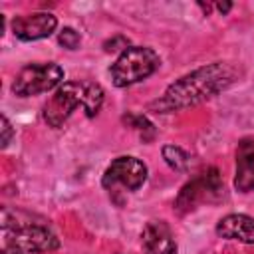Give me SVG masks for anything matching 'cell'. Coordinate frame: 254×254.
<instances>
[{
	"instance_id": "cell-1",
	"label": "cell",
	"mask_w": 254,
	"mask_h": 254,
	"mask_svg": "<svg viewBox=\"0 0 254 254\" xmlns=\"http://www.w3.org/2000/svg\"><path fill=\"white\" fill-rule=\"evenodd\" d=\"M236 77V71L232 65L224 62H214L208 65H202L175 83H171L165 93L155 99L149 109L157 113H171V111H181L187 107H192L196 103H202L222 89H226Z\"/></svg>"
},
{
	"instance_id": "cell-2",
	"label": "cell",
	"mask_w": 254,
	"mask_h": 254,
	"mask_svg": "<svg viewBox=\"0 0 254 254\" xmlns=\"http://www.w3.org/2000/svg\"><path fill=\"white\" fill-rule=\"evenodd\" d=\"M103 103V89L95 81L77 79V81H65L62 83L54 95L44 105V119L50 127L58 129L62 127L69 115L81 107L87 117L97 115Z\"/></svg>"
},
{
	"instance_id": "cell-3",
	"label": "cell",
	"mask_w": 254,
	"mask_h": 254,
	"mask_svg": "<svg viewBox=\"0 0 254 254\" xmlns=\"http://www.w3.org/2000/svg\"><path fill=\"white\" fill-rule=\"evenodd\" d=\"M161 65V58L153 48L129 46L111 65V81L117 87H127L147 79Z\"/></svg>"
},
{
	"instance_id": "cell-4",
	"label": "cell",
	"mask_w": 254,
	"mask_h": 254,
	"mask_svg": "<svg viewBox=\"0 0 254 254\" xmlns=\"http://www.w3.org/2000/svg\"><path fill=\"white\" fill-rule=\"evenodd\" d=\"M64 81V69L54 64H28L24 65L14 81H12V91L18 97H30V95H40Z\"/></svg>"
},
{
	"instance_id": "cell-5",
	"label": "cell",
	"mask_w": 254,
	"mask_h": 254,
	"mask_svg": "<svg viewBox=\"0 0 254 254\" xmlns=\"http://www.w3.org/2000/svg\"><path fill=\"white\" fill-rule=\"evenodd\" d=\"M6 242L26 254H48L60 248L58 236L42 224H20L14 230H4Z\"/></svg>"
},
{
	"instance_id": "cell-6",
	"label": "cell",
	"mask_w": 254,
	"mask_h": 254,
	"mask_svg": "<svg viewBox=\"0 0 254 254\" xmlns=\"http://www.w3.org/2000/svg\"><path fill=\"white\" fill-rule=\"evenodd\" d=\"M222 190L224 189H222L220 175L214 167H210L181 189V192L175 200V206H177V210L187 212V210H192L196 204H200L204 200L218 198L222 194Z\"/></svg>"
},
{
	"instance_id": "cell-7",
	"label": "cell",
	"mask_w": 254,
	"mask_h": 254,
	"mask_svg": "<svg viewBox=\"0 0 254 254\" xmlns=\"http://www.w3.org/2000/svg\"><path fill=\"white\" fill-rule=\"evenodd\" d=\"M147 181V165L135 157H117L103 173L101 185L113 189L121 185L127 190H139Z\"/></svg>"
},
{
	"instance_id": "cell-8",
	"label": "cell",
	"mask_w": 254,
	"mask_h": 254,
	"mask_svg": "<svg viewBox=\"0 0 254 254\" xmlns=\"http://www.w3.org/2000/svg\"><path fill=\"white\" fill-rule=\"evenodd\" d=\"M58 26V20L50 12H36V14H26V16H16L12 20V32L18 40L24 42H34L48 38Z\"/></svg>"
},
{
	"instance_id": "cell-9",
	"label": "cell",
	"mask_w": 254,
	"mask_h": 254,
	"mask_svg": "<svg viewBox=\"0 0 254 254\" xmlns=\"http://www.w3.org/2000/svg\"><path fill=\"white\" fill-rule=\"evenodd\" d=\"M143 254H177V242L167 222L151 220L141 232Z\"/></svg>"
},
{
	"instance_id": "cell-10",
	"label": "cell",
	"mask_w": 254,
	"mask_h": 254,
	"mask_svg": "<svg viewBox=\"0 0 254 254\" xmlns=\"http://www.w3.org/2000/svg\"><path fill=\"white\" fill-rule=\"evenodd\" d=\"M234 187L240 192H252L254 190V135L244 137L238 143Z\"/></svg>"
},
{
	"instance_id": "cell-11",
	"label": "cell",
	"mask_w": 254,
	"mask_h": 254,
	"mask_svg": "<svg viewBox=\"0 0 254 254\" xmlns=\"http://www.w3.org/2000/svg\"><path fill=\"white\" fill-rule=\"evenodd\" d=\"M216 234L228 240L254 244V218L248 214H226L218 220Z\"/></svg>"
},
{
	"instance_id": "cell-12",
	"label": "cell",
	"mask_w": 254,
	"mask_h": 254,
	"mask_svg": "<svg viewBox=\"0 0 254 254\" xmlns=\"http://www.w3.org/2000/svg\"><path fill=\"white\" fill-rule=\"evenodd\" d=\"M163 159L173 171H179V173L187 171V167H189V155L177 145H165L163 147Z\"/></svg>"
},
{
	"instance_id": "cell-13",
	"label": "cell",
	"mask_w": 254,
	"mask_h": 254,
	"mask_svg": "<svg viewBox=\"0 0 254 254\" xmlns=\"http://www.w3.org/2000/svg\"><path fill=\"white\" fill-rule=\"evenodd\" d=\"M58 42H60L64 48H67V50H75V48L79 46V42H81V36H79L73 28H64V30L58 34Z\"/></svg>"
},
{
	"instance_id": "cell-14",
	"label": "cell",
	"mask_w": 254,
	"mask_h": 254,
	"mask_svg": "<svg viewBox=\"0 0 254 254\" xmlns=\"http://www.w3.org/2000/svg\"><path fill=\"white\" fill-rule=\"evenodd\" d=\"M125 121H129L131 127H135L137 131H141V135H143V131H147V129L153 131V123H151L147 117H143V115H127Z\"/></svg>"
},
{
	"instance_id": "cell-15",
	"label": "cell",
	"mask_w": 254,
	"mask_h": 254,
	"mask_svg": "<svg viewBox=\"0 0 254 254\" xmlns=\"http://www.w3.org/2000/svg\"><path fill=\"white\" fill-rule=\"evenodd\" d=\"M0 129H2V137H0V145H2V149H6L8 145H10V141H12V135H14V129H12V125H10V121H8V117L6 115H2L0 117Z\"/></svg>"
},
{
	"instance_id": "cell-16",
	"label": "cell",
	"mask_w": 254,
	"mask_h": 254,
	"mask_svg": "<svg viewBox=\"0 0 254 254\" xmlns=\"http://www.w3.org/2000/svg\"><path fill=\"white\" fill-rule=\"evenodd\" d=\"M103 48H105V52H115V50H127L129 48V40L127 38H123V36H115V38H111V40H107L105 44H103Z\"/></svg>"
},
{
	"instance_id": "cell-17",
	"label": "cell",
	"mask_w": 254,
	"mask_h": 254,
	"mask_svg": "<svg viewBox=\"0 0 254 254\" xmlns=\"http://www.w3.org/2000/svg\"><path fill=\"white\" fill-rule=\"evenodd\" d=\"M216 8H218V12L226 14V12L232 8V4H230V2H218V4H216Z\"/></svg>"
},
{
	"instance_id": "cell-18",
	"label": "cell",
	"mask_w": 254,
	"mask_h": 254,
	"mask_svg": "<svg viewBox=\"0 0 254 254\" xmlns=\"http://www.w3.org/2000/svg\"><path fill=\"white\" fill-rule=\"evenodd\" d=\"M2 254H22L18 248H12V246H6L4 250H2Z\"/></svg>"
}]
</instances>
